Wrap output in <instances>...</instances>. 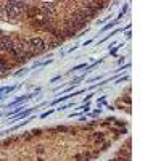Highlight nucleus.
Wrapping results in <instances>:
<instances>
[{"label": "nucleus", "mask_w": 161, "mask_h": 161, "mask_svg": "<svg viewBox=\"0 0 161 161\" xmlns=\"http://www.w3.org/2000/svg\"><path fill=\"white\" fill-rule=\"evenodd\" d=\"M28 50L32 53L34 57L40 55V53H44V52L47 50V44H45L44 37H40V36H29Z\"/></svg>", "instance_id": "1"}]
</instances>
